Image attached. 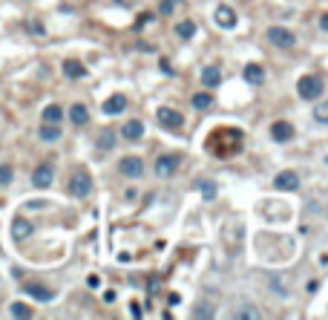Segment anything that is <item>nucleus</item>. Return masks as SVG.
<instances>
[{
    "mask_svg": "<svg viewBox=\"0 0 328 320\" xmlns=\"http://www.w3.org/2000/svg\"><path fill=\"white\" fill-rule=\"evenodd\" d=\"M41 118H44L46 124H58L61 118H64V110H61L58 104H49V107H44V116Z\"/></svg>",
    "mask_w": 328,
    "mask_h": 320,
    "instance_id": "obj_21",
    "label": "nucleus"
},
{
    "mask_svg": "<svg viewBox=\"0 0 328 320\" xmlns=\"http://www.w3.org/2000/svg\"><path fill=\"white\" fill-rule=\"evenodd\" d=\"M32 35H46V29H44V26H41V23H32Z\"/></svg>",
    "mask_w": 328,
    "mask_h": 320,
    "instance_id": "obj_31",
    "label": "nucleus"
},
{
    "mask_svg": "<svg viewBox=\"0 0 328 320\" xmlns=\"http://www.w3.org/2000/svg\"><path fill=\"white\" fill-rule=\"evenodd\" d=\"M320 26H322V29H325V32H328V12H325V15H322V17H320Z\"/></svg>",
    "mask_w": 328,
    "mask_h": 320,
    "instance_id": "obj_34",
    "label": "nucleus"
},
{
    "mask_svg": "<svg viewBox=\"0 0 328 320\" xmlns=\"http://www.w3.org/2000/svg\"><path fill=\"white\" fill-rule=\"evenodd\" d=\"M274 185H277V190H297L299 188V176L294 173V170H282V173H277Z\"/></svg>",
    "mask_w": 328,
    "mask_h": 320,
    "instance_id": "obj_10",
    "label": "nucleus"
},
{
    "mask_svg": "<svg viewBox=\"0 0 328 320\" xmlns=\"http://www.w3.org/2000/svg\"><path fill=\"white\" fill-rule=\"evenodd\" d=\"M190 101H193V107H196V110H207L213 104V95L210 93H196Z\"/></svg>",
    "mask_w": 328,
    "mask_h": 320,
    "instance_id": "obj_25",
    "label": "nucleus"
},
{
    "mask_svg": "<svg viewBox=\"0 0 328 320\" xmlns=\"http://www.w3.org/2000/svg\"><path fill=\"white\" fill-rule=\"evenodd\" d=\"M118 170L124 176H130V179H139V176L144 173V162H141L139 156H124V159L118 162Z\"/></svg>",
    "mask_w": 328,
    "mask_h": 320,
    "instance_id": "obj_6",
    "label": "nucleus"
},
{
    "mask_svg": "<svg viewBox=\"0 0 328 320\" xmlns=\"http://www.w3.org/2000/svg\"><path fill=\"white\" fill-rule=\"evenodd\" d=\"M314 118L320 124H328V101H317V107H314Z\"/></svg>",
    "mask_w": 328,
    "mask_h": 320,
    "instance_id": "obj_26",
    "label": "nucleus"
},
{
    "mask_svg": "<svg viewBox=\"0 0 328 320\" xmlns=\"http://www.w3.org/2000/svg\"><path fill=\"white\" fill-rule=\"evenodd\" d=\"M234 317H236V320H259L262 314L256 312V309H239V312H236Z\"/></svg>",
    "mask_w": 328,
    "mask_h": 320,
    "instance_id": "obj_28",
    "label": "nucleus"
},
{
    "mask_svg": "<svg viewBox=\"0 0 328 320\" xmlns=\"http://www.w3.org/2000/svg\"><path fill=\"white\" fill-rule=\"evenodd\" d=\"M322 87H325V84H322L320 75H302V78L297 81L299 98H308V101H311V98H320V95H322Z\"/></svg>",
    "mask_w": 328,
    "mask_h": 320,
    "instance_id": "obj_2",
    "label": "nucleus"
},
{
    "mask_svg": "<svg viewBox=\"0 0 328 320\" xmlns=\"http://www.w3.org/2000/svg\"><path fill=\"white\" fill-rule=\"evenodd\" d=\"M176 35L182 38V41H190V38L196 35V26H193L190 21H182L179 26H176Z\"/></svg>",
    "mask_w": 328,
    "mask_h": 320,
    "instance_id": "obj_24",
    "label": "nucleus"
},
{
    "mask_svg": "<svg viewBox=\"0 0 328 320\" xmlns=\"http://www.w3.org/2000/svg\"><path fill=\"white\" fill-rule=\"evenodd\" d=\"M121 136H124L127 141H139V138L144 136V124L132 118V121H127V124H124V130H121Z\"/></svg>",
    "mask_w": 328,
    "mask_h": 320,
    "instance_id": "obj_15",
    "label": "nucleus"
},
{
    "mask_svg": "<svg viewBox=\"0 0 328 320\" xmlns=\"http://www.w3.org/2000/svg\"><path fill=\"white\" fill-rule=\"evenodd\" d=\"M325 165H328V156H325Z\"/></svg>",
    "mask_w": 328,
    "mask_h": 320,
    "instance_id": "obj_35",
    "label": "nucleus"
},
{
    "mask_svg": "<svg viewBox=\"0 0 328 320\" xmlns=\"http://www.w3.org/2000/svg\"><path fill=\"white\" fill-rule=\"evenodd\" d=\"M69 121H72L75 127L87 124V121H89V110L84 107V104H72V107H69Z\"/></svg>",
    "mask_w": 328,
    "mask_h": 320,
    "instance_id": "obj_16",
    "label": "nucleus"
},
{
    "mask_svg": "<svg viewBox=\"0 0 328 320\" xmlns=\"http://www.w3.org/2000/svg\"><path fill=\"white\" fill-rule=\"evenodd\" d=\"M156 176H161V179H167V176L176 173V168H179V156H170V153H164V156H159L156 159Z\"/></svg>",
    "mask_w": 328,
    "mask_h": 320,
    "instance_id": "obj_7",
    "label": "nucleus"
},
{
    "mask_svg": "<svg viewBox=\"0 0 328 320\" xmlns=\"http://www.w3.org/2000/svg\"><path fill=\"white\" fill-rule=\"evenodd\" d=\"M268 41L274 46H279V49H291V46L297 44L294 32L291 29H282V26H271V29H268Z\"/></svg>",
    "mask_w": 328,
    "mask_h": 320,
    "instance_id": "obj_3",
    "label": "nucleus"
},
{
    "mask_svg": "<svg viewBox=\"0 0 328 320\" xmlns=\"http://www.w3.org/2000/svg\"><path fill=\"white\" fill-rule=\"evenodd\" d=\"M127 107V98L124 95H109L107 101H104V113H107V116H118V113H121V110Z\"/></svg>",
    "mask_w": 328,
    "mask_h": 320,
    "instance_id": "obj_14",
    "label": "nucleus"
},
{
    "mask_svg": "<svg viewBox=\"0 0 328 320\" xmlns=\"http://www.w3.org/2000/svg\"><path fill=\"white\" fill-rule=\"evenodd\" d=\"M52 179H55V168H52V165H41V168H35V173H32V185H35L37 190H46L52 185Z\"/></svg>",
    "mask_w": 328,
    "mask_h": 320,
    "instance_id": "obj_8",
    "label": "nucleus"
},
{
    "mask_svg": "<svg viewBox=\"0 0 328 320\" xmlns=\"http://www.w3.org/2000/svg\"><path fill=\"white\" fill-rule=\"evenodd\" d=\"M271 136H274V141H288L294 136V127L288 121H274L271 124Z\"/></svg>",
    "mask_w": 328,
    "mask_h": 320,
    "instance_id": "obj_13",
    "label": "nucleus"
},
{
    "mask_svg": "<svg viewBox=\"0 0 328 320\" xmlns=\"http://www.w3.org/2000/svg\"><path fill=\"white\" fill-rule=\"evenodd\" d=\"M69 193H72L75 199H87L89 193H92V176H89V170L81 168L69 176Z\"/></svg>",
    "mask_w": 328,
    "mask_h": 320,
    "instance_id": "obj_1",
    "label": "nucleus"
},
{
    "mask_svg": "<svg viewBox=\"0 0 328 320\" xmlns=\"http://www.w3.org/2000/svg\"><path fill=\"white\" fill-rule=\"evenodd\" d=\"M37 136H41V138H44V141H58V138H61V127H58V124H41V130H37Z\"/></svg>",
    "mask_w": 328,
    "mask_h": 320,
    "instance_id": "obj_20",
    "label": "nucleus"
},
{
    "mask_svg": "<svg viewBox=\"0 0 328 320\" xmlns=\"http://www.w3.org/2000/svg\"><path fill=\"white\" fill-rule=\"evenodd\" d=\"M87 286H89V289H98V286H101V280H98L95 274H89L87 277Z\"/></svg>",
    "mask_w": 328,
    "mask_h": 320,
    "instance_id": "obj_30",
    "label": "nucleus"
},
{
    "mask_svg": "<svg viewBox=\"0 0 328 320\" xmlns=\"http://www.w3.org/2000/svg\"><path fill=\"white\" fill-rule=\"evenodd\" d=\"M15 179V170H12V165H0V188L3 185H9Z\"/></svg>",
    "mask_w": 328,
    "mask_h": 320,
    "instance_id": "obj_27",
    "label": "nucleus"
},
{
    "mask_svg": "<svg viewBox=\"0 0 328 320\" xmlns=\"http://www.w3.org/2000/svg\"><path fill=\"white\" fill-rule=\"evenodd\" d=\"M213 21H216L219 29H234V26H236V12L230 6H216Z\"/></svg>",
    "mask_w": 328,
    "mask_h": 320,
    "instance_id": "obj_9",
    "label": "nucleus"
},
{
    "mask_svg": "<svg viewBox=\"0 0 328 320\" xmlns=\"http://www.w3.org/2000/svg\"><path fill=\"white\" fill-rule=\"evenodd\" d=\"M245 81H248V84H262V81H265V69L259 64H248V66H245Z\"/></svg>",
    "mask_w": 328,
    "mask_h": 320,
    "instance_id": "obj_19",
    "label": "nucleus"
},
{
    "mask_svg": "<svg viewBox=\"0 0 328 320\" xmlns=\"http://www.w3.org/2000/svg\"><path fill=\"white\" fill-rule=\"evenodd\" d=\"M196 190L199 193H202L204 199H207V202H210V199H216V182H213V179H196Z\"/></svg>",
    "mask_w": 328,
    "mask_h": 320,
    "instance_id": "obj_18",
    "label": "nucleus"
},
{
    "mask_svg": "<svg viewBox=\"0 0 328 320\" xmlns=\"http://www.w3.org/2000/svg\"><path fill=\"white\" fill-rule=\"evenodd\" d=\"M64 75L66 78H72V81H78V78L87 75V66L81 64V61H75V58H66L64 61Z\"/></svg>",
    "mask_w": 328,
    "mask_h": 320,
    "instance_id": "obj_12",
    "label": "nucleus"
},
{
    "mask_svg": "<svg viewBox=\"0 0 328 320\" xmlns=\"http://www.w3.org/2000/svg\"><path fill=\"white\" fill-rule=\"evenodd\" d=\"M32 231H35V228H32L29 219H23V217H15V219H12V237H15L17 242H23L26 237H32Z\"/></svg>",
    "mask_w": 328,
    "mask_h": 320,
    "instance_id": "obj_11",
    "label": "nucleus"
},
{
    "mask_svg": "<svg viewBox=\"0 0 328 320\" xmlns=\"http://www.w3.org/2000/svg\"><path fill=\"white\" fill-rule=\"evenodd\" d=\"M317 289H320V283H317V280H311V283L305 286V291H308V294H314V291H317Z\"/></svg>",
    "mask_w": 328,
    "mask_h": 320,
    "instance_id": "obj_33",
    "label": "nucleus"
},
{
    "mask_svg": "<svg viewBox=\"0 0 328 320\" xmlns=\"http://www.w3.org/2000/svg\"><path fill=\"white\" fill-rule=\"evenodd\" d=\"M156 118H159V124L161 127H167V130H182V124H184L182 113L173 110V107H161L159 113H156Z\"/></svg>",
    "mask_w": 328,
    "mask_h": 320,
    "instance_id": "obj_5",
    "label": "nucleus"
},
{
    "mask_svg": "<svg viewBox=\"0 0 328 320\" xmlns=\"http://www.w3.org/2000/svg\"><path fill=\"white\" fill-rule=\"evenodd\" d=\"M176 9H179V0H161V6H159V15H173Z\"/></svg>",
    "mask_w": 328,
    "mask_h": 320,
    "instance_id": "obj_29",
    "label": "nucleus"
},
{
    "mask_svg": "<svg viewBox=\"0 0 328 320\" xmlns=\"http://www.w3.org/2000/svg\"><path fill=\"white\" fill-rule=\"evenodd\" d=\"M219 81H222V73H219V66H204V73H202V84L207 90L219 87Z\"/></svg>",
    "mask_w": 328,
    "mask_h": 320,
    "instance_id": "obj_17",
    "label": "nucleus"
},
{
    "mask_svg": "<svg viewBox=\"0 0 328 320\" xmlns=\"http://www.w3.org/2000/svg\"><path fill=\"white\" fill-rule=\"evenodd\" d=\"M9 314H12V317H23V320H26V317H32V314H35V312H32V309H29V306H26V303H21V300H15V303L9 306Z\"/></svg>",
    "mask_w": 328,
    "mask_h": 320,
    "instance_id": "obj_22",
    "label": "nucleus"
},
{
    "mask_svg": "<svg viewBox=\"0 0 328 320\" xmlns=\"http://www.w3.org/2000/svg\"><path fill=\"white\" fill-rule=\"evenodd\" d=\"M21 289H23V294L35 297L37 303H52V300H55V289H49V286H44V283H23Z\"/></svg>",
    "mask_w": 328,
    "mask_h": 320,
    "instance_id": "obj_4",
    "label": "nucleus"
},
{
    "mask_svg": "<svg viewBox=\"0 0 328 320\" xmlns=\"http://www.w3.org/2000/svg\"><path fill=\"white\" fill-rule=\"evenodd\" d=\"M193 314H196V317H210V309H196V312H193Z\"/></svg>",
    "mask_w": 328,
    "mask_h": 320,
    "instance_id": "obj_32",
    "label": "nucleus"
},
{
    "mask_svg": "<svg viewBox=\"0 0 328 320\" xmlns=\"http://www.w3.org/2000/svg\"><path fill=\"white\" fill-rule=\"evenodd\" d=\"M112 147H115V133L104 130L101 136H98V150H112Z\"/></svg>",
    "mask_w": 328,
    "mask_h": 320,
    "instance_id": "obj_23",
    "label": "nucleus"
}]
</instances>
